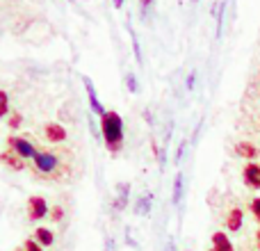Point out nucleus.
<instances>
[{"instance_id": "obj_1", "label": "nucleus", "mask_w": 260, "mask_h": 251, "mask_svg": "<svg viewBox=\"0 0 260 251\" xmlns=\"http://www.w3.org/2000/svg\"><path fill=\"white\" fill-rule=\"evenodd\" d=\"M101 135L110 153H119L123 146V119L114 110H105L101 117Z\"/></svg>"}, {"instance_id": "obj_2", "label": "nucleus", "mask_w": 260, "mask_h": 251, "mask_svg": "<svg viewBox=\"0 0 260 251\" xmlns=\"http://www.w3.org/2000/svg\"><path fill=\"white\" fill-rule=\"evenodd\" d=\"M32 160H35V167L41 171V174H53V171H57V167H59V158L55 155V153H48V151H37L35 155H32Z\"/></svg>"}, {"instance_id": "obj_3", "label": "nucleus", "mask_w": 260, "mask_h": 251, "mask_svg": "<svg viewBox=\"0 0 260 251\" xmlns=\"http://www.w3.org/2000/svg\"><path fill=\"white\" fill-rule=\"evenodd\" d=\"M48 215H50V206L44 197H30L27 199V217H30L32 222H41Z\"/></svg>"}, {"instance_id": "obj_4", "label": "nucleus", "mask_w": 260, "mask_h": 251, "mask_svg": "<svg viewBox=\"0 0 260 251\" xmlns=\"http://www.w3.org/2000/svg\"><path fill=\"white\" fill-rule=\"evenodd\" d=\"M7 144H9V151H14L18 158H32L37 153L35 144L25 137H9Z\"/></svg>"}, {"instance_id": "obj_5", "label": "nucleus", "mask_w": 260, "mask_h": 251, "mask_svg": "<svg viewBox=\"0 0 260 251\" xmlns=\"http://www.w3.org/2000/svg\"><path fill=\"white\" fill-rule=\"evenodd\" d=\"M242 183L247 185L249 190H260V165L258 162H247L242 169Z\"/></svg>"}, {"instance_id": "obj_6", "label": "nucleus", "mask_w": 260, "mask_h": 251, "mask_svg": "<svg viewBox=\"0 0 260 251\" xmlns=\"http://www.w3.org/2000/svg\"><path fill=\"white\" fill-rule=\"evenodd\" d=\"M82 82H85L87 96H89V108H91V112H94V114H99V117H103V114H105V108H103V103H101L99 94H96V87H94V82H91L87 76H82Z\"/></svg>"}, {"instance_id": "obj_7", "label": "nucleus", "mask_w": 260, "mask_h": 251, "mask_svg": "<svg viewBox=\"0 0 260 251\" xmlns=\"http://www.w3.org/2000/svg\"><path fill=\"white\" fill-rule=\"evenodd\" d=\"M226 231H231V233H238V231H242L244 226V210L242 208H231L229 212H226Z\"/></svg>"}, {"instance_id": "obj_8", "label": "nucleus", "mask_w": 260, "mask_h": 251, "mask_svg": "<svg viewBox=\"0 0 260 251\" xmlns=\"http://www.w3.org/2000/svg\"><path fill=\"white\" fill-rule=\"evenodd\" d=\"M235 155L242 158V160H247V162H256V158L260 155V151H258L256 144H251V142H247V139H242V142L235 144Z\"/></svg>"}, {"instance_id": "obj_9", "label": "nucleus", "mask_w": 260, "mask_h": 251, "mask_svg": "<svg viewBox=\"0 0 260 251\" xmlns=\"http://www.w3.org/2000/svg\"><path fill=\"white\" fill-rule=\"evenodd\" d=\"M44 133H46V139L48 142H55V144H59V142H64L67 139V128H64L62 123H48L44 128Z\"/></svg>"}, {"instance_id": "obj_10", "label": "nucleus", "mask_w": 260, "mask_h": 251, "mask_svg": "<svg viewBox=\"0 0 260 251\" xmlns=\"http://www.w3.org/2000/svg\"><path fill=\"white\" fill-rule=\"evenodd\" d=\"M212 251H235L233 242H231V238L224 233V231H215L212 233Z\"/></svg>"}, {"instance_id": "obj_11", "label": "nucleus", "mask_w": 260, "mask_h": 251, "mask_svg": "<svg viewBox=\"0 0 260 251\" xmlns=\"http://www.w3.org/2000/svg\"><path fill=\"white\" fill-rule=\"evenodd\" d=\"M35 240L41 247H50V244L55 242V233L50 229H46V226H39V229L35 231Z\"/></svg>"}, {"instance_id": "obj_12", "label": "nucleus", "mask_w": 260, "mask_h": 251, "mask_svg": "<svg viewBox=\"0 0 260 251\" xmlns=\"http://www.w3.org/2000/svg\"><path fill=\"white\" fill-rule=\"evenodd\" d=\"M0 160L5 162V165H9L12 169H23V158H18L14 151H7V153H0Z\"/></svg>"}, {"instance_id": "obj_13", "label": "nucleus", "mask_w": 260, "mask_h": 251, "mask_svg": "<svg viewBox=\"0 0 260 251\" xmlns=\"http://www.w3.org/2000/svg\"><path fill=\"white\" fill-rule=\"evenodd\" d=\"M183 185H185V178H183V174H178L174 178V194H171V201H174V206H178L180 199H183Z\"/></svg>"}, {"instance_id": "obj_14", "label": "nucleus", "mask_w": 260, "mask_h": 251, "mask_svg": "<svg viewBox=\"0 0 260 251\" xmlns=\"http://www.w3.org/2000/svg\"><path fill=\"white\" fill-rule=\"evenodd\" d=\"M9 114V96L7 91L0 89V119H5Z\"/></svg>"}, {"instance_id": "obj_15", "label": "nucleus", "mask_w": 260, "mask_h": 251, "mask_svg": "<svg viewBox=\"0 0 260 251\" xmlns=\"http://www.w3.org/2000/svg\"><path fill=\"white\" fill-rule=\"evenodd\" d=\"M126 87H128V91H133V94L139 91V82H137V78H135V73H126Z\"/></svg>"}, {"instance_id": "obj_16", "label": "nucleus", "mask_w": 260, "mask_h": 251, "mask_svg": "<svg viewBox=\"0 0 260 251\" xmlns=\"http://www.w3.org/2000/svg\"><path fill=\"white\" fill-rule=\"evenodd\" d=\"M249 210H251V215H253V219L260 224V197L256 199H251V203H249Z\"/></svg>"}, {"instance_id": "obj_17", "label": "nucleus", "mask_w": 260, "mask_h": 251, "mask_svg": "<svg viewBox=\"0 0 260 251\" xmlns=\"http://www.w3.org/2000/svg\"><path fill=\"white\" fill-rule=\"evenodd\" d=\"M128 30H130V37H133V48H135V57H137V62L142 64V50H139V41H137V35H135V30L128 25Z\"/></svg>"}, {"instance_id": "obj_18", "label": "nucleus", "mask_w": 260, "mask_h": 251, "mask_svg": "<svg viewBox=\"0 0 260 251\" xmlns=\"http://www.w3.org/2000/svg\"><path fill=\"white\" fill-rule=\"evenodd\" d=\"M148 206H151V197L139 199V201H137V208H135V210H137L139 215H146V212H148Z\"/></svg>"}, {"instance_id": "obj_19", "label": "nucleus", "mask_w": 260, "mask_h": 251, "mask_svg": "<svg viewBox=\"0 0 260 251\" xmlns=\"http://www.w3.org/2000/svg\"><path fill=\"white\" fill-rule=\"evenodd\" d=\"M50 219H53V222H62L64 219V208L62 206H53V208H50Z\"/></svg>"}, {"instance_id": "obj_20", "label": "nucleus", "mask_w": 260, "mask_h": 251, "mask_svg": "<svg viewBox=\"0 0 260 251\" xmlns=\"http://www.w3.org/2000/svg\"><path fill=\"white\" fill-rule=\"evenodd\" d=\"M23 251H44V247H41L35 238H30V240H25V244H23Z\"/></svg>"}, {"instance_id": "obj_21", "label": "nucleus", "mask_w": 260, "mask_h": 251, "mask_svg": "<svg viewBox=\"0 0 260 251\" xmlns=\"http://www.w3.org/2000/svg\"><path fill=\"white\" fill-rule=\"evenodd\" d=\"M21 123H23V117H21V114H12V119H9V128H18Z\"/></svg>"}, {"instance_id": "obj_22", "label": "nucleus", "mask_w": 260, "mask_h": 251, "mask_svg": "<svg viewBox=\"0 0 260 251\" xmlns=\"http://www.w3.org/2000/svg\"><path fill=\"white\" fill-rule=\"evenodd\" d=\"M153 3H155V0H139V5H142V9H148Z\"/></svg>"}, {"instance_id": "obj_23", "label": "nucleus", "mask_w": 260, "mask_h": 251, "mask_svg": "<svg viewBox=\"0 0 260 251\" xmlns=\"http://www.w3.org/2000/svg\"><path fill=\"white\" fill-rule=\"evenodd\" d=\"M123 3H126V0H112V5H114L117 9H121V7H123Z\"/></svg>"}, {"instance_id": "obj_24", "label": "nucleus", "mask_w": 260, "mask_h": 251, "mask_svg": "<svg viewBox=\"0 0 260 251\" xmlns=\"http://www.w3.org/2000/svg\"><path fill=\"white\" fill-rule=\"evenodd\" d=\"M256 247L260 251V226H258V231H256Z\"/></svg>"}, {"instance_id": "obj_25", "label": "nucleus", "mask_w": 260, "mask_h": 251, "mask_svg": "<svg viewBox=\"0 0 260 251\" xmlns=\"http://www.w3.org/2000/svg\"><path fill=\"white\" fill-rule=\"evenodd\" d=\"M187 87H189V89H192V87H194V73L187 78Z\"/></svg>"}, {"instance_id": "obj_26", "label": "nucleus", "mask_w": 260, "mask_h": 251, "mask_svg": "<svg viewBox=\"0 0 260 251\" xmlns=\"http://www.w3.org/2000/svg\"><path fill=\"white\" fill-rule=\"evenodd\" d=\"M14 251H23V249H14Z\"/></svg>"}, {"instance_id": "obj_27", "label": "nucleus", "mask_w": 260, "mask_h": 251, "mask_svg": "<svg viewBox=\"0 0 260 251\" xmlns=\"http://www.w3.org/2000/svg\"><path fill=\"white\" fill-rule=\"evenodd\" d=\"M185 251H189V249H185Z\"/></svg>"}, {"instance_id": "obj_28", "label": "nucleus", "mask_w": 260, "mask_h": 251, "mask_svg": "<svg viewBox=\"0 0 260 251\" xmlns=\"http://www.w3.org/2000/svg\"><path fill=\"white\" fill-rule=\"evenodd\" d=\"M208 251H212V249H208Z\"/></svg>"}]
</instances>
